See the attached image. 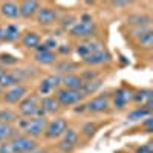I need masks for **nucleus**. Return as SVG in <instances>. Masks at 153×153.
I'll use <instances>...</instances> for the list:
<instances>
[{
    "label": "nucleus",
    "instance_id": "f257e3e1",
    "mask_svg": "<svg viewBox=\"0 0 153 153\" xmlns=\"http://www.w3.org/2000/svg\"><path fill=\"white\" fill-rule=\"evenodd\" d=\"M69 34L76 38H91L97 34V25L91 17H84L81 22L72 25L69 28Z\"/></svg>",
    "mask_w": 153,
    "mask_h": 153
},
{
    "label": "nucleus",
    "instance_id": "f03ea898",
    "mask_svg": "<svg viewBox=\"0 0 153 153\" xmlns=\"http://www.w3.org/2000/svg\"><path fill=\"white\" fill-rule=\"evenodd\" d=\"M19 112L25 118H34V117H43V112L40 109L37 95H26L19 103Z\"/></svg>",
    "mask_w": 153,
    "mask_h": 153
},
{
    "label": "nucleus",
    "instance_id": "7ed1b4c3",
    "mask_svg": "<svg viewBox=\"0 0 153 153\" xmlns=\"http://www.w3.org/2000/svg\"><path fill=\"white\" fill-rule=\"evenodd\" d=\"M46 118L45 117H34V118H28L25 120L22 124V129L25 132V135L29 136V138H37L45 133L46 129Z\"/></svg>",
    "mask_w": 153,
    "mask_h": 153
},
{
    "label": "nucleus",
    "instance_id": "20e7f679",
    "mask_svg": "<svg viewBox=\"0 0 153 153\" xmlns=\"http://www.w3.org/2000/svg\"><path fill=\"white\" fill-rule=\"evenodd\" d=\"M84 98V94L80 91H72V89H66V87H58L55 91V100L58 101L60 106H72L76 104Z\"/></svg>",
    "mask_w": 153,
    "mask_h": 153
},
{
    "label": "nucleus",
    "instance_id": "39448f33",
    "mask_svg": "<svg viewBox=\"0 0 153 153\" xmlns=\"http://www.w3.org/2000/svg\"><path fill=\"white\" fill-rule=\"evenodd\" d=\"M14 153H32L37 150V143L26 135H16L11 139Z\"/></svg>",
    "mask_w": 153,
    "mask_h": 153
},
{
    "label": "nucleus",
    "instance_id": "423d86ee",
    "mask_svg": "<svg viewBox=\"0 0 153 153\" xmlns=\"http://www.w3.org/2000/svg\"><path fill=\"white\" fill-rule=\"evenodd\" d=\"M28 95V87L25 84H17V86H12L8 87L6 91L3 92V101L8 104H17L20 101Z\"/></svg>",
    "mask_w": 153,
    "mask_h": 153
},
{
    "label": "nucleus",
    "instance_id": "0eeeda50",
    "mask_svg": "<svg viewBox=\"0 0 153 153\" xmlns=\"http://www.w3.org/2000/svg\"><path fill=\"white\" fill-rule=\"evenodd\" d=\"M68 129V123L65 118H55L51 123L46 124V129H45V136L48 139H55L60 138L63 133L66 132Z\"/></svg>",
    "mask_w": 153,
    "mask_h": 153
},
{
    "label": "nucleus",
    "instance_id": "6e6552de",
    "mask_svg": "<svg viewBox=\"0 0 153 153\" xmlns=\"http://www.w3.org/2000/svg\"><path fill=\"white\" fill-rule=\"evenodd\" d=\"M60 138H61V139H60L58 149H60L63 153H71V152L75 149L76 143H78V132L68 127L66 132L63 133Z\"/></svg>",
    "mask_w": 153,
    "mask_h": 153
},
{
    "label": "nucleus",
    "instance_id": "1a4fd4ad",
    "mask_svg": "<svg viewBox=\"0 0 153 153\" xmlns=\"http://www.w3.org/2000/svg\"><path fill=\"white\" fill-rule=\"evenodd\" d=\"M35 19L42 26H51V25H54L58 20V14L51 6H40L37 11V14H35Z\"/></svg>",
    "mask_w": 153,
    "mask_h": 153
},
{
    "label": "nucleus",
    "instance_id": "9d476101",
    "mask_svg": "<svg viewBox=\"0 0 153 153\" xmlns=\"http://www.w3.org/2000/svg\"><path fill=\"white\" fill-rule=\"evenodd\" d=\"M35 61L40 63L43 66H51V65H55L57 61V55L54 51H49L45 45H38L35 48V55H34Z\"/></svg>",
    "mask_w": 153,
    "mask_h": 153
},
{
    "label": "nucleus",
    "instance_id": "9b49d317",
    "mask_svg": "<svg viewBox=\"0 0 153 153\" xmlns=\"http://www.w3.org/2000/svg\"><path fill=\"white\" fill-rule=\"evenodd\" d=\"M109 104H110L109 97L106 94H103V95H98V97H94L92 100H89L84 107H86L87 112H91V113H101V112L107 110Z\"/></svg>",
    "mask_w": 153,
    "mask_h": 153
},
{
    "label": "nucleus",
    "instance_id": "f8f14e48",
    "mask_svg": "<svg viewBox=\"0 0 153 153\" xmlns=\"http://www.w3.org/2000/svg\"><path fill=\"white\" fill-rule=\"evenodd\" d=\"M23 80V71L20 72H12V71H2L0 72V87L2 89H8L12 86L22 84Z\"/></svg>",
    "mask_w": 153,
    "mask_h": 153
},
{
    "label": "nucleus",
    "instance_id": "ddd939ff",
    "mask_svg": "<svg viewBox=\"0 0 153 153\" xmlns=\"http://www.w3.org/2000/svg\"><path fill=\"white\" fill-rule=\"evenodd\" d=\"M20 29L17 25L8 23V25H0V42L3 43H12L19 38Z\"/></svg>",
    "mask_w": 153,
    "mask_h": 153
},
{
    "label": "nucleus",
    "instance_id": "4468645a",
    "mask_svg": "<svg viewBox=\"0 0 153 153\" xmlns=\"http://www.w3.org/2000/svg\"><path fill=\"white\" fill-rule=\"evenodd\" d=\"M38 8H40V3L37 0H23V2L19 3V16L23 19H32Z\"/></svg>",
    "mask_w": 153,
    "mask_h": 153
},
{
    "label": "nucleus",
    "instance_id": "2eb2a0df",
    "mask_svg": "<svg viewBox=\"0 0 153 153\" xmlns=\"http://www.w3.org/2000/svg\"><path fill=\"white\" fill-rule=\"evenodd\" d=\"M60 75H48L46 78L42 80L40 86H38V92L42 95H49L52 91L58 89V84H60Z\"/></svg>",
    "mask_w": 153,
    "mask_h": 153
},
{
    "label": "nucleus",
    "instance_id": "dca6fc26",
    "mask_svg": "<svg viewBox=\"0 0 153 153\" xmlns=\"http://www.w3.org/2000/svg\"><path fill=\"white\" fill-rule=\"evenodd\" d=\"M109 58H110V55H109L107 51L100 49V51H97V52H92L91 55L84 57L83 63L87 65V66H98V65H103V63L109 61Z\"/></svg>",
    "mask_w": 153,
    "mask_h": 153
},
{
    "label": "nucleus",
    "instance_id": "f3484780",
    "mask_svg": "<svg viewBox=\"0 0 153 153\" xmlns=\"http://www.w3.org/2000/svg\"><path fill=\"white\" fill-rule=\"evenodd\" d=\"M83 80H81V75H76V74H66L60 78V84H63V87L66 89H72V91H80L83 87Z\"/></svg>",
    "mask_w": 153,
    "mask_h": 153
},
{
    "label": "nucleus",
    "instance_id": "a211bd4d",
    "mask_svg": "<svg viewBox=\"0 0 153 153\" xmlns=\"http://www.w3.org/2000/svg\"><path fill=\"white\" fill-rule=\"evenodd\" d=\"M132 100L136 104H141V107H146L150 110L152 103H153V92L150 89H143V91H138L135 95H132Z\"/></svg>",
    "mask_w": 153,
    "mask_h": 153
},
{
    "label": "nucleus",
    "instance_id": "6ab92c4d",
    "mask_svg": "<svg viewBox=\"0 0 153 153\" xmlns=\"http://www.w3.org/2000/svg\"><path fill=\"white\" fill-rule=\"evenodd\" d=\"M130 100H132V94L127 89H118L113 95V103L117 109H124Z\"/></svg>",
    "mask_w": 153,
    "mask_h": 153
},
{
    "label": "nucleus",
    "instance_id": "aec40b11",
    "mask_svg": "<svg viewBox=\"0 0 153 153\" xmlns=\"http://www.w3.org/2000/svg\"><path fill=\"white\" fill-rule=\"evenodd\" d=\"M103 49L101 48L100 43H95V42H84V43H80L78 46H76V54H78L81 58L91 55L92 52H97V51Z\"/></svg>",
    "mask_w": 153,
    "mask_h": 153
},
{
    "label": "nucleus",
    "instance_id": "412c9836",
    "mask_svg": "<svg viewBox=\"0 0 153 153\" xmlns=\"http://www.w3.org/2000/svg\"><path fill=\"white\" fill-rule=\"evenodd\" d=\"M40 109L43 113H55L60 110V104L55 97H43L40 101Z\"/></svg>",
    "mask_w": 153,
    "mask_h": 153
},
{
    "label": "nucleus",
    "instance_id": "4be33fe9",
    "mask_svg": "<svg viewBox=\"0 0 153 153\" xmlns=\"http://www.w3.org/2000/svg\"><path fill=\"white\" fill-rule=\"evenodd\" d=\"M0 12L6 19H17L19 17V5L16 2H3L0 5Z\"/></svg>",
    "mask_w": 153,
    "mask_h": 153
},
{
    "label": "nucleus",
    "instance_id": "5701e85b",
    "mask_svg": "<svg viewBox=\"0 0 153 153\" xmlns=\"http://www.w3.org/2000/svg\"><path fill=\"white\" fill-rule=\"evenodd\" d=\"M22 45L28 49H35L38 45H40V35L34 31H29L26 32L23 37H22Z\"/></svg>",
    "mask_w": 153,
    "mask_h": 153
},
{
    "label": "nucleus",
    "instance_id": "b1692460",
    "mask_svg": "<svg viewBox=\"0 0 153 153\" xmlns=\"http://www.w3.org/2000/svg\"><path fill=\"white\" fill-rule=\"evenodd\" d=\"M17 133L16 129L12 127L11 124L6 123H0V143H5V141H11Z\"/></svg>",
    "mask_w": 153,
    "mask_h": 153
},
{
    "label": "nucleus",
    "instance_id": "393cba45",
    "mask_svg": "<svg viewBox=\"0 0 153 153\" xmlns=\"http://www.w3.org/2000/svg\"><path fill=\"white\" fill-rule=\"evenodd\" d=\"M150 117V110L146 109V107H138L132 112H129V115H127V120L132 121V123H136V121H143L144 118Z\"/></svg>",
    "mask_w": 153,
    "mask_h": 153
},
{
    "label": "nucleus",
    "instance_id": "a878e982",
    "mask_svg": "<svg viewBox=\"0 0 153 153\" xmlns=\"http://www.w3.org/2000/svg\"><path fill=\"white\" fill-rule=\"evenodd\" d=\"M127 22H129L130 25H135V26H138L139 29H144L146 25L150 23V17L146 16V14H135V16H130L129 19H127Z\"/></svg>",
    "mask_w": 153,
    "mask_h": 153
},
{
    "label": "nucleus",
    "instance_id": "bb28decb",
    "mask_svg": "<svg viewBox=\"0 0 153 153\" xmlns=\"http://www.w3.org/2000/svg\"><path fill=\"white\" fill-rule=\"evenodd\" d=\"M101 87V80H91V81H86L83 83V87H81V92L86 95H91V94H95L98 89Z\"/></svg>",
    "mask_w": 153,
    "mask_h": 153
},
{
    "label": "nucleus",
    "instance_id": "cd10ccee",
    "mask_svg": "<svg viewBox=\"0 0 153 153\" xmlns=\"http://www.w3.org/2000/svg\"><path fill=\"white\" fill-rule=\"evenodd\" d=\"M138 42L144 48H150L152 43H153V32L150 29H143L141 34H139V37H138Z\"/></svg>",
    "mask_w": 153,
    "mask_h": 153
},
{
    "label": "nucleus",
    "instance_id": "c85d7f7f",
    "mask_svg": "<svg viewBox=\"0 0 153 153\" xmlns=\"http://www.w3.org/2000/svg\"><path fill=\"white\" fill-rule=\"evenodd\" d=\"M75 68H76V63H72V61H61V63H58V65L55 66L58 74H65V75L71 74Z\"/></svg>",
    "mask_w": 153,
    "mask_h": 153
},
{
    "label": "nucleus",
    "instance_id": "c756f323",
    "mask_svg": "<svg viewBox=\"0 0 153 153\" xmlns=\"http://www.w3.org/2000/svg\"><path fill=\"white\" fill-rule=\"evenodd\" d=\"M17 120V113L12 112L9 109L6 110H0V123H6V124H11L12 121Z\"/></svg>",
    "mask_w": 153,
    "mask_h": 153
},
{
    "label": "nucleus",
    "instance_id": "7c9ffc66",
    "mask_svg": "<svg viewBox=\"0 0 153 153\" xmlns=\"http://www.w3.org/2000/svg\"><path fill=\"white\" fill-rule=\"evenodd\" d=\"M17 58L11 54H0V63L2 65H6V66H12V65H17Z\"/></svg>",
    "mask_w": 153,
    "mask_h": 153
},
{
    "label": "nucleus",
    "instance_id": "2f4dec72",
    "mask_svg": "<svg viewBox=\"0 0 153 153\" xmlns=\"http://www.w3.org/2000/svg\"><path fill=\"white\" fill-rule=\"evenodd\" d=\"M0 153H14L11 146V141H5V143H0Z\"/></svg>",
    "mask_w": 153,
    "mask_h": 153
},
{
    "label": "nucleus",
    "instance_id": "473e14b6",
    "mask_svg": "<svg viewBox=\"0 0 153 153\" xmlns=\"http://www.w3.org/2000/svg\"><path fill=\"white\" fill-rule=\"evenodd\" d=\"M152 144H153V143H147V144H144V146H141V147H138L135 153H152V152H153V146H152Z\"/></svg>",
    "mask_w": 153,
    "mask_h": 153
},
{
    "label": "nucleus",
    "instance_id": "72a5a7b5",
    "mask_svg": "<svg viewBox=\"0 0 153 153\" xmlns=\"http://www.w3.org/2000/svg\"><path fill=\"white\" fill-rule=\"evenodd\" d=\"M129 2H113V6H127Z\"/></svg>",
    "mask_w": 153,
    "mask_h": 153
},
{
    "label": "nucleus",
    "instance_id": "f704fd0d",
    "mask_svg": "<svg viewBox=\"0 0 153 153\" xmlns=\"http://www.w3.org/2000/svg\"><path fill=\"white\" fill-rule=\"evenodd\" d=\"M2 97H3V89L0 87V98H2Z\"/></svg>",
    "mask_w": 153,
    "mask_h": 153
},
{
    "label": "nucleus",
    "instance_id": "c9c22d12",
    "mask_svg": "<svg viewBox=\"0 0 153 153\" xmlns=\"http://www.w3.org/2000/svg\"><path fill=\"white\" fill-rule=\"evenodd\" d=\"M32 153H34V152H32ZM40 153H45V152H40Z\"/></svg>",
    "mask_w": 153,
    "mask_h": 153
}]
</instances>
